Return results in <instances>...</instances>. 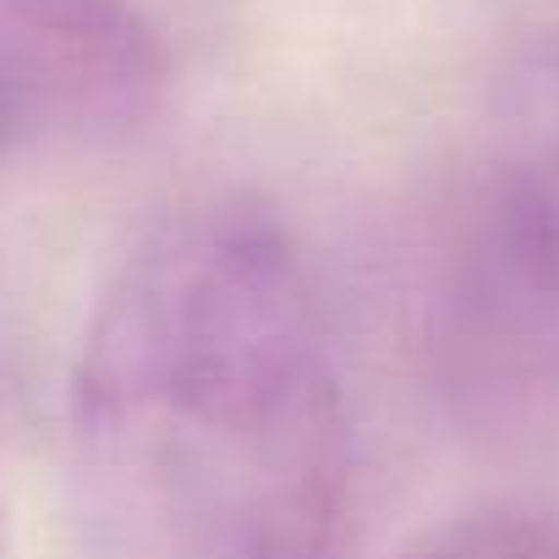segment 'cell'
<instances>
[{"mask_svg": "<svg viewBox=\"0 0 559 559\" xmlns=\"http://www.w3.org/2000/svg\"><path fill=\"white\" fill-rule=\"evenodd\" d=\"M165 50L132 0H0V154L132 138Z\"/></svg>", "mask_w": 559, "mask_h": 559, "instance_id": "3", "label": "cell"}, {"mask_svg": "<svg viewBox=\"0 0 559 559\" xmlns=\"http://www.w3.org/2000/svg\"><path fill=\"white\" fill-rule=\"evenodd\" d=\"M423 559H559V526L543 521H493L461 537H444Z\"/></svg>", "mask_w": 559, "mask_h": 559, "instance_id": "4", "label": "cell"}, {"mask_svg": "<svg viewBox=\"0 0 559 559\" xmlns=\"http://www.w3.org/2000/svg\"><path fill=\"white\" fill-rule=\"evenodd\" d=\"M67 477L88 559H335L346 379L263 203H181L116 263L67 390Z\"/></svg>", "mask_w": 559, "mask_h": 559, "instance_id": "1", "label": "cell"}, {"mask_svg": "<svg viewBox=\"0 0 559 559\" xmlns=\"http://www.w3.org/2000/svg\"><path fill=\"white\" fill-rule=\"evenodd\" d=\"M428 357L461 423H559V143L504 159L461 209L428 292Z\"/></svg>", "mask_w": 559, "mask_h": 559, "instance_id": "2", "label": "cell"}]
</instances>
